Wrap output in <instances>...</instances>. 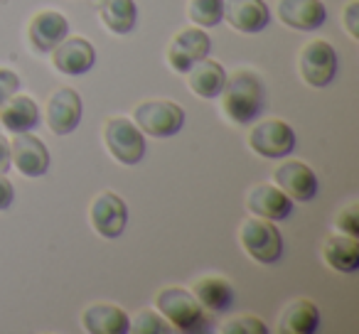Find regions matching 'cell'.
Wrapping results in <instances>:
<instances>
[{
  "label": "cell",
  "instance_id": "obj_1",
  "mask_svg": "<svg viewBox=\"0 0 359 334\" xmlns=\"http://www.w3.org/2000/svg\"><path fill=\"white\" fill-rule=\"evenodd\" d=\"M222 111L236 125H249L264 113L266 109V89L264 81L254 71L239 69L226 76L222 89Z\"/></svg>",
  "mask_w": 359,
  "mask_h": 334
},
{
  "label": "cell",
  "instance_id": "obj_2",
  "mask_svg": "<svg viewBox=\"0 0 359 334\" xmlns=\"http://www.w3.org/2000/svg\"><path fill=\"white\" fill-rule=\"evenodd\" d=\"M160 314L175 327L177 332L185 334H205L212 329V317L205 307L195 300V295L182 288H165L155 295Z\"/></svg>",
  "mask_w": 359,
  "mask_h": 334
},
{
  "label": "cell",
  "instance_id": "obj_3",
  "mask_svg": "<svg viewBox=\"0 0 359 334\" xmlns=\"http://www.w3.org/2000/svg\"><path fill=\"white\" fill-rule=\"evenodd\" d=\"M241 249L249 253V258H254L261 265H273L283 256V236H280L278 226L269 219H249L241 224L239 231Z\"/></svg>",
  "mask_w": 359,
  "mask_h": 334
},
{
  "label": "cell",
  "instance_id": "obj_4",
  "mask_svg": "<svg viewBox=\"0 0 359 334\" xmlns=\"http://www.w3.org/2000/svg\"><path fill=\"white\" fill-rule=\"evenodd\" d=\"M133 123L143 130V135L170 138V135L180 133L185 125V111H182V106L168 99L143 101L133 109Z\"/></svg>",
  "mask_w": 359,
  "mask_h": 334
},
{
  "label": "cell",
  "instance_id": "obj_5",
  "mask_svg": "<svg viewBox=\"0 0 359 334\" xmlns=\"http://www.w3.org/2000/svg\"><path fill=\"white\" fill-rule=\"evenodd\" d=\"M104 143L111 158L121 165H138L145 155V135L133 120L109 118L104 125Z\"/></svg>",
  "mask_w": 359,
  "mask_h": 334
},
{
  "label": "cell",
  "instance_id": "obj_6",
  "mask_svg": "<svg viewBox=\"0 0 359 334\" xmlns=\"http://www.w3.org/2000/svg\"><path fill=\"white\" fill-rule=\"evenodd\" d=\"M300 76L313 89H325L337 76V52L327 40H313L303 47L298 60Z\"/></svg>",
  "mask_w": 359,
  "mask_h": 334
},
{
  "label": "cell",
  "instance_id": "obj_7",
  "mask_svg": "<svg viewBox=\"0 0 359 334\" xmlns=\"http://www.w3.org/2000/svg\"><path fill=\"white\" fill-rule=\"evenodd\" d=\"M249 148L254 150L256 155H261V158L280 160L293 153L295 133H293V128L280 118L261 120V123H256L254 128H251Z\"/></svg>",
  "mask_w": 359,
  "mask_h": 334
},
{
  "label": "cell",
  "instance_id": "obj_8",
  "mask_svg": "<svg viewBox=\"0 0 359 334\" xmlns=\"http://www.w3.org/2000/svg\"><path fill=\"white\" fill-rule=\"evenodd\" d=\"M212 52V40L205 30L200 27H187V30L177 32L170 40L168 47V64L172 67V71L177 74H187L192 67L200 60L210 57Z\"/></svg>",
  "mask_w": 359,
  "mask_h": 334
},
{
  "label": "cell",
  "instance_id": "obj_9",
  "mask_svg": "<svg viewBox=\"0 0 359 334\" xmlns=\"http://www.w3.org/2000/svg\"><path fill=\"white\" fill-rule=\"evenodd\" d=\"M11 165L22 177H42L50 170V150L37 135L15 133L11 140Z\"/></svg>",
  "mask_w": 359,
  "mask_h": 334
},
{
  "label": "cell",
  "instance_id": "obj_10",
  "mask_svg": "<svg viewBox=\"0 0 359 334\" xmlns=\"http://www.w3.org/2000/svg\"><path fill=\"white\" fill-rule=\"evenodd\" d=\"M89 221L94 231L104 239H118L128 224V207L114 192H104L91 202Z\"/></svg>",
  "mask_w": 359,
  "mask_h": 334
},
{
  "label": "cell",
  "instance_id": "obj_11",
  "mask_svg": "<svg viewBox=\"0 0 359 334\" xmlns=\"http://www.w3.org/2000/svg\"><path fill=\"white\" fill-rule=\"evenodd\" d=\"M273 185L290 197V202H310L318 197V177L300 160H288L273 170Z\"/></svg>",
  "mask_w": 359,
  "mask_h": 334
},
{
  "label": "cell",
  "instance_id": "obj_12",
  "mask_svg": "<svg viewBox=\"0 0 359 334\" xmlns=\"http://www.w3.org/2000/svg\"><path fill=\"white\" fill-rule=\"evenodd\" d=\"M45 118L55 135H69L81 123V96L74 89H57L47 99Z\"/></svg>",
  "mask_w": 359,
  "mask_h": 334
},
{
  "label": "cell",
  "instance_id": "obj_13",
  "mask_svg": "<svg viewBox=\"0 0 359 334\" xmlns=\"http://www.w3.org/2000/svg\"><path fill=\"white\" fill-rule=\"evenodd\" d=\"M96 50L84 37H65L60 45L52 50V64L57 71L67 76H81L94 67Z\"/></svg>",
  "mask_w": 359,
  "mask_h": 334
},
{
  "label": "cell",
  "instance_id": "obj_14",
  "mask_svg": "<svg viewBox=\"0 0 359 334\" xmlns=\"http://www.w3.org/2000/svg\"><path fill=\"white\" fill-rule=\"evenodd\" d=\"M224 20L244 35H256L271 22V11L264 0H224Z\"/></svg>",
  "mask_w": 359,
  "mask_h": 334
},
{
  "label": "cell",
  "instance_id": "obj_15",
  "mask_svg": "<svg viewBox=\"0 0 359 334\" xmlns=\"http://www.w3.org/2000/svg\"><path fill=\"white\" fill-rule=\"evenodd\" d=\"M67 35H69V22H67V18L57 11L37 13V15L30 20V27H27L30 45L35 47V52H40V55L52 52Z\"/></svg>",
  "mask_w": 359,
  "mask_h": 334
},
{
  "label": "cell",
  "instance_id": "obj_16",
  "mask_svg": "<svg viewBox=\"0 0 359 334\" xmlns=\"http://www.w3.org/2000/svg\"><path fill=\"white\" fill-rule=\"evenodd\" d=\"M278 18L293 30L313 32L325 25L327 8L323 0H278Z\"/></svg>",
  "mask_w": 359,
  "mask_h": 334
},
{
  "label": "cell",
  "instance_id": "obj_17",
  "mask_svg": "<svg viewBox=\"0 0 359 334\" xmlns=\"http://www.w3.org/2000/svg\"><path fill=\"white\" fill-rule=\"evenodd\" d=\"M246 207L254 216L269 221H283L293 209V202L285 192H280L276 185H254L246 195Z\"/></svg>",
  "mask_w": 359,
  "mask_h": 334
},
{
  "label": "cell",
  "instance_id": "obj_18",
  "mask_svg": "<svg viewBox=\"0 0 359 334\" xmlns=\"http://www.w3.org/2000/svg\"><path fill=\"white\" fill-rule=\"evenodd\" d=\"M130 317L111 302L89 305L81 314V327L89 334H126L128 332Z\"/></svg>",
  "mask_w": 359,
  "mask_h": 334
},
{
  "label": "cell",
  "instance_id": "obj_19",
  "mask_svg": "<svg viewBox=\"0 0 359 334\" xmlns=\"http://www.w3.org/2000/svg\"><path fill=\"white\" fill-rule=\"evenodd\" d=\"M0 123L6 125V130L15 133H30L40 125V109L30 96H18L13 94L6 104L0 106Z\"/></svg>",
  "mask_w": 359,
  "mask_h": 334
},
{
  "label": "cell",
  "instance_id": "obj_20",
  "mask_svg": "<svg viewBox=\"0 0 359 334\" xmlns=\"http://www.w3.org/2000/svg\"><path fill=\"white\" fill-rule=\"evenodd\" d=\"M224 81H226V71L219 62L210 60H200L190 71H187V86L195 96L200 99H217L224 89Z\"/></svg>",
  "mask_w": 359,
  "mask_h": 334
},
{
  "label": "cell",
  "instance_id": "obj_21",
  "mask_svg": "<svg viewBox=\"0 0 359 334\" xmlns=\"http://www.w3.org/2000/svg\"><path fill=\"white\" fill-rule=\"evenodd\" d=\"M323 258L337 273H354L359 268L357 236H347V234L327 236V241L323 246Z\"/></svg>",
  "mask_w": 359,
  "mask_h": 334
},
{
  "label": "cell",
  "instance_id": "obj_22",
  "mask_svg": "<svg viewBox=\"0 0 359 334\" xmlns=\"http://www.w3.org/2000/svg\"><path fill=\"white\" fill-rule=\"evenodd\" d=\"M318 327H320V309H318V305L308 298L293 300V302L280 312L278 332L315 334Z\"/></svg>",
  "mask_w": 359,
  "mask_h": 334
},
{
  "label": "cell",
  "instance_id": "obj_23",
  "mask_svg": "<svg viewBox=\"0 0 359 334\" xmlns=\"http://www.w3.org/2000/svg\"><path fill=\"white\" fill-rule=\"evenodd\" d=\"M195 300L207 309V312H226L234 305V288L224 278H200L192 285Z\"/></svg>",
  "mask_w": 359,
  "mask_h": 334
},
{
  "label": "cell",
  "instance_id": "obj_24",
  "mask_svg": "<svg viewBox=\"0 0 359 334\" xmlns=\"http://www.w3.org/2000/svg\"><path fill=\"white\" fill-rule=\"evenodd\" d=\"M99 18L114 35H128L138 20L135 0H101Z\"/></svg>",
  "mask_w": 359,
  "mask_h": 334
},
{
  "label": "cell",
  "instance_id": "obj_25",
  "mask_svg": "<svg viewBox=\"0 0 359 334\" xmlns=\"http://www.w3.org/2000/svg\"><path fill=\"white\" fill-rule=\"evenodd\" d=\"M187 15L197 27H217L224 20V0H190Z\"/></svg>",
  "mask_w": 359,
  "mask_h": 334
},
{
  "label": "cell",
  "instance_id": "obj_26",
  "mask_svg": "<svg viewBox=\"0 0 359 334\" xmlns=\"http://www.w3.org/2000/svg\"><path fill=\"white\" fill-rule=\"evenodd\" d=\"M170 329L172 327L168 324V319H165L163 314L153 312V309L138 312L128 324V332H133V334H165V332H170Z\"/></svg>",
  "mask_w": 359,
  "mask_h": 334
},
{
  "label": "cell",
  "instance_id": "obj_27",
  "mask_svg": "<svg viewBox=\"0 0 359 334\" xmlns=\"http://www.w3.org/2000/svg\"><path fill=\"white\" fill-rule=\"evenodd\" d=\"M222 332L224 334H266L269 327L264 324V319L246 314V317H236V319H231V322H226L224 327H222Z\"/></svg>",
  "mask_w": 359,
  "mask_h": 334
},
{
  "label": "cell",
  "instance_id": "obj_28",
  "mask_svg": "<svg viewBox=\"0 0 359 334\" xmlns=\"http://www.w3.org/2000/svg\"><path fill=\"white\" fill-rule=\"evenodd\" d=\"M337 229H339V234L359 236V204H349L339 211L337 214Z\"/></svg>",
  "mask_w": 359,
  "mask_h": 334
},
{
  "label": "cell",
  "instance_id": "obj_29",
  "mask_svg": "<svg viewBox=\"0 0 359 334\" xmlns=\"http://www.w3.org/2000/svg\"><path fill=\"white\" fill-rule=\"evenodd\" d=\"M20 89V76L13 69H0V106Z\"/></svg>",
  "mask_w": 359,
  "mask_h": 334
},
{
  "label": "cell",
  "instance_id": "obj_30",
  "mask_svg": "<svg viewBox=\"0 0 359 334\" xmlns=\"http://www.w3.org/2000/svg\"><path fill=\"white\" fill-rule=\"evenodd\" d=\"M344 27H347L349 37L352 40H359V0H352L347 8H344Z\"/></svg>",
  "mask_w": 359,
  "mask_h": 334
},
{
  "label": "cell",
  "instance_id": "obj_31",
  "mask_svg": "<svg viewBox=\"0 0 359 334\" xmlns=\"http://www.w3.org/2000/svg\"><path fill=\"white\" fill-rule=\"evenodd\" d=\"M13 200H15V190H13V182L6 175H0V211L11 209Z\"/></svg>",
  "mask_w": 359,
  "mask_h": 334
},
{
  "label": "cell",
  "instance_id": "obj_32",
  "mask_svg": "<svg viewBox=\"0 0 359 334\" xmlns=\"http://www.w3.org/2000/svg\"><path fill=\"white\" fill-rule=\"evenodd\" d=\"M11 167V140L0 133V175H6Z\"/></svg>",
  "mask_w": 359,
  "mask_h": 334
}]
</instances>
